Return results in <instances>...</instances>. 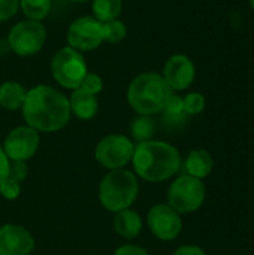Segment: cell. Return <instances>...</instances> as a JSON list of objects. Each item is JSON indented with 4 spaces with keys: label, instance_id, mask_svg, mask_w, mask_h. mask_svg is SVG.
I'll return each instance as SVG.
<instances>
[{
    "label": "cell",
    "instance_id": "cell-1",
    "mask_svg": "<svg viewBox=\"0 0 254 255\" xmlns=\"http://www.w3.org/2000/svg\"><path fill=\"white\" fill-rule=\"evenodd\" d=\"M21 112L25 124L39 133H57L69 124L72 117L69 97L46 84L27 90Z\"/></svg>",
    "mask_w": 254,
    "mask_h": 255
},
{
    "label": "cell",
    "instance_id": "cell-2",
    "mask_svg": "<svg viewBox=\"0 0 254 255\" xmlns=\"http://www.w3.org/2000/svg\"><path fill=\"white\" fill-rule=\"evenodd\" d=\"M133 173L147 182H165L174 178L183 164L178 149L163 140H147L135 145Z\"/></svg>",
    "mask_w": 254,
    "mask_h": 255
},
{
    "label": "cell",
    "instance_id": "cell-3",
    "mask_svg": "<svg viewBox=\"0 0 254 255\" xmlns=\"http://www.w3.org/2000/svg\"><path fill=\"white\" fill-rule=\"evenodd\" d=\"M174 91L157 72L136 75L127 87V103L138 115L153 117L163 111L166 100Z\"/></svg>",
    "mask_w": 254,
    "mask_h": 255
},
{
    "label": "cell",
    "instance_id": "cell-4",
    "mask_svg": "<svg viewBox=\"0 0 254 255\" xmlns=\"http://www.w3.org/2000/svg\"><path fill=\"white\" fill-rule=\"evenodd\" d=\"M139 182L138 176L126 169L109 170L99 185L100 205L109 212L129 209L138 199Z\"/></svg>",
    "mask_w": 254,
    "mask_h": 255
},
{
    "label": "cell",
    "instance_id": "cell-5",
    "mask_svg": "<svg viewBox=\"0 0 254 255\" xmlns=\"http://www.w3.org/2000/svg\"><path fill=\"white\" fill-rule=\"evenodd\" d=\"M49 69L54 81L60 87L72 91L81 87L82 79L88 73V64L84 54L70 46H63L52 55Z\"/></svg>",
    "mask_w": 254,
    "mask_h": 255
},
{
    "label": "cell",
    "instance_id": "cell-6",
    "mask_svg": "<svg viewBox=\"0 0 254 255\" xmlns=\"http://www.w3.org/2000/svg\"><path fill=\"white\" fill-rule=\"evenodd\" d=\"M48 31L43 22L22 19L10 27L6 39L12 52L18 57H33L39 54L46 43Z\"/></svg>",
    "mask_w": 254,
    "mask_h": 255
},
{
    "label": "cell",
    "instance_id": "cell-7",
    "mask_svg": "<svg viewBox=\"0 0 254 255\" xmlns=\"http://www.w3.org/2000/svg\"><path fill=\"white\" fill-rule=\"evenodd\" d=\"M205 185L201 179L189 175L178 176L168 188V205L180 215L196 212L205 202Z\"/></svg>",
    "mask_w": 254,
    "mask_h": 255
},
{
    "label": "cell",
    "instance_id": "cell-8",
    "mask_svg": "<svg viewBox=\"0 0 254 255\" xmlns=\"http://www.w3.org/2000/svg\"><path fill=\"white\" fill-rule=\"evenodd\" d=\"M133 151L135 143L129 136L108 134L96 145L94 158L102 167L108 170H118L124 169L132 161Z\"/></svg>",
    "mask_w": 254,
    "mask_h": 255
},
{
    "label": "cell",
    "instance_id": "cell-9",
    "mask_svg": "<svg viewBox=\"0 0 254 255\" xmlns=\"http://www.w3.org/2000/svg\"><path fill=\"white\" fill-rule=\"evenodd\" d=\"M67 46L78 52H91L105 43L103 40V22L97 21L93 15H84L73 19L66 33Z\"/></svg>",
    "mask_w": 254,
    "mask_h": 255
},
{
    "label": "cell",
    "instance_id": "cell-10",
    "mask_svg": "<svg viewBox=\"0 0 254 255\" xmlns=\"http://www.w3.org/2000/svg\"><path fill=\"white\" fill-rule=\"evenodd\" d=\"M147 226L153 236L160 241H175L183 230L181 215L168 203L154 205L147 214Z\"/></svg>",
    "mask_w": 254,
    "mask_h": 255
},
{
    "label": "cell",
    "instance_id": "cell-11",
    "mask_svg": "<svg viewBox=\"0 0 254 255\" xmlns=\"http://www.w3.org/2000/svg\"><path fill=\"white\" fill-rule=\"evenodd\" d=\"M40 145L39 131L30 126H18L10 130L3 142V149L12 161H27L37 152Z\"/></svg>",
    "mask_w": 254,
    "mask_h": 255
},
{
    "label": "cell",
    "instance_id": "cell-12",
    "mask_svg": "<svg viewBox=\"0 0 254 255\" xmlns=\"http://www.w3.org/2000/svg\"><path fill=\"white\" fill-rule=\"evenodd\" d=\"M174 93L186 91L196 78V66L192 58L186 54L171 55L160 73Z\"/></svg>",
    "mask_w": 254,
    "mask_h": 255
},
{
    "label": "cell",
    "instance_id": "cell-13",
    "mask_svg": "<svg viewBox=\"0 0 254 255\" xmlns=\"http://www.w3.org/2000/svg\"><path fill=\"white\" fill-rule=\"evenodd\" d=\"M34 244L33 235L22 226L4 224L0 227V255H30Z\"/></svg>",
    "mask_w": 254,
    "mask_h": 255
},
{
    "label": "cell",
    "instance_id": "cell-14",
    "mask_svg": "<svg viewBox=\"0 0 254 255\" xmlns=\"http://www.w3.org/2000/svg\"><path fill=\"white\" fill-rule=\"evenodd\" d=\"M70 112L78 120L88 121L93 120L99 112V100L97 96L84 91L82 88H76L72 91L69 97Z\"/></svg>",
    "mask_w": 254,
    "mask_h": 255
},
{
    "label": "cell",
    "instance_id": "cell-15",
    "mask_svg": "<svg viewBox=\"0 0 254 255\" xmlns=\"http://www.w3.org/2000/svg\"><path fill=\"white\" fill-rule=\"evenodd\" d=\"M181 166L184 167L186 175L202 181L211 175L213 167H214V160H213V155L207 149L199 148V149L190 151Z\"/></svg>",
    "mask_w": 254,
    "mask_h": 255
},
{
    "label": "cell",
    "instance_id": "cell-16",
    "mask_svg": "<svg viewBox=\"0 0 254 255\" xmlns=\"http://www.w3.org/2000/svg\"><path fill=\"white\" fill-rule=\"evenodd\" d=\"M144 223L138 212L129 209L120 211L114 217V230L124 239H135L142 232Z\"/></svg>",
    "mask_w": 254,
    "mask_h": 255
},
{
    "label": "cell",
    "instance_id": "cell-17",
    "mask_svg": "<svg viewBox=\"0 0 254 255\" xmlns=\"http://www.w3.org/2000/svg\"><path fill=\"white\" fill-rule=\"evenodd\" d=\"M27 88L18 81L0 84V106L6 111H19L25 100Z\"/></svg>",
    "mask_w": 254,
    "mask_h": 255
},
{
    "label": "cell",
    "instance_id": "cell-18",
    "mask_svg": "<svg viewBox=\"0 0 254 255\" xmlns=\"http://www.w3.org/2000/svg\"><path fill=\"white\" fill-rule=\"evenodd\" d=\"M163 120L168 126H183L186 123V120L189 118V115L184 111V103H183V97L177 93H172L169 96V99L166 100V105L163 108Z\"/></svg>",
    "mask_w": 254,
    "mask_h": 255
},
{
    "label": "cell",
    "instance_id": "cell-19",
    "mask_svg": "<svg viewBox=\"0 0 254 255\" xmlns=\"http://www.w3.org/2000/svg\"><path fill=\"white\" fill-rule=\"evenodd\" d=\"M121 12L123 0H91V15L100 22L118 19Z\"/></svg>",
    "mask_w": 254,
    "mask_h": 255
},
{
    "label": "cell",
    "instance_id": "cell-20",
    "mask_svg": "<svg viewBox=\"0 0 254 255\" xmlns=\"http://www.w3.org/2000/svg\"><path fill=\"white\" fill-rule=\"evenodd\" d=\"M129 131H130L132 140L138 143L147 142V140H151L156 133V123L148 115H138L136 118L132 120Z\"/></svg>",
    "mask_w": 254,
    "mask_h": 255
},
{
    "label": "cell",
    "instance_id": "cell-21",
    "mask_svg": "<svg viewBox=\"0 0 254 255\" xmlns=\"http://www.w3.org/2000/svg\"><path fill=\"white\" fill-rule=\"evenodd\" d=\"M52 9V0H19V10L25 19L43 22Z\"/></svg>",
    "mask_w": 254,
    "mask_h": 255
},
{
    "label": "cell",
    "instance_id": "cell-22",
    "mask_svg": "<svg viewBox=\"0 0 254 255\" xmlns=\"http://www.w3.org/2000/svg\"><path fill=\"white\" fill-rule=\"evenodd\" d=\"M127 37V25L118 18L103 22V40L105 43L117 45Z\"/></svg>",
    "mask_w": 254,
    "mask_h": 255
},
{
    "label": "cell",
    "instance_id": "cell-23",
    "mask_svg": "<svg viewBox=\"0 0 254 255\" xmlns=\"http://www.w3.org/2000/svg\"><path fill=\"white\" fill-rule=\"evenodd\" d=\"M183 103H184L186 114L189 117H192V115H199L201 112H204L207 100H205V96L202 93L190 91L183 97Z\"/></svg>",
    "mask_w": 254,
    "mask_h": 255
},
{
    "label": "cell",
    "instance_id": "cell-24",
    "mask_svg": "<svg viewBox=\"0 0 254 255\" xmlns=\"http://www.w3.org/2000/svg\"><path fill=\"white\" fill-rule=\"evenodd\" d=\"M79 88H82L84 91H87V93H90V94L97 96V94H100L102 90H103V79H102L100 75H97V73L88 70V73H87L85 78L82 79Z\"/></svg>",
    "mask_w": 254,
    "mask_h": 255
},
{
    "label": "cell",
    "instance_id": "cell-25",
    "mask_svg": "<svg viewBox=\"0 0 254 255\" xmlns=\"http://www.w3.org/2000/svg\"><path fill=\"white\" fill-rule=\"evenodd\" d=\"M0 194L6 200H16L21 194V182L6 178L0 182Z\"/></svg>",
    "mask_w": 254,
    "mask_h": 255
},
{
    "label": "cell",
    "instance_id": "cell-26",
    "mask_svg": "<svg viewBox=\"0 0 254 255\" xmlns=\"http://www.w3.org/2000/svg\"><path fill=\"white\" fill-rule=\"evenodd\" d=\"M19 10V0H0V22L12 19Z\"/></svg>",
    "mask_w": 254,
    "mask_h": 255
},
{
    "label": "cell",
    "instance_id": "cell-27",
    "mask_svg": "<svg viewBox=\"0 0 254 255\" xmlns=\"http://www.w3.org/2000/svg\"><path fill=\"white\" fill-rule=\"evenodd\" d=\"M27 175H28L27 161H12V160H10L7 178L15 179V181H18V182H22V181L27 178Z\"/></svg>",
    "mask_w": 254,
    "mask_h": 255
},
{
    "label": "cell",
    "instance_id": "cell-28",
    "mask_svg": "<svg viewBox=\"0 0 254 255\" xmlns=\"http://www.w3.org/2000/svg\"><path fill=\"white\" fill-rule=\"evenodd\" d=\"M114 255H150L148 251L142 247H138V245H133V244H126V245H121L115 250Z\"/></svg>",
    "mask_w": 254,
    "mask_h": 255
},
{
    "label": "cell",
    "instance_id": "cell-29",
    "mask_svg": "<svg viewBox=\"0 0 254 255\" xmlns=\"http://www.w3.org/2000/svg\"><path fill=\"white\" fill-rule=\"evenodd\" d=\"M172 255H207L205 251L198 245H183L177 248Z\"/></svg>",
    "mask_w": 254,
    "mask_h": 255
},
{
    "label": "cell",
    "instance_id": "cell-30",
    "mask_svg": "<svg viewBox=\"0 0 254 255\" xmlns=\"http://www.w3.org/2000/svg\"><path fill=\"white\" fill-rule=\"evenodd\" d=\"M9 164H10V160L9 157L6 155L3 146L0 145V182L3 179L7 178V173H9Z\"/></svg>",
    "mask_w": 254,
    "mask_h": 255
},
{
    "label": "cell",
    "instance_id": "cell-31",
    "mask_svg": "<svg viewBox=\"0 0 254 255\" xmlns=\"http://www.w3.org/2000/svg\"><path fill=\"white\" fill-rule=\"evenodd\" d=\"M9 54H12V49H10V46H9L7 39H6V37H4V39H0V57H6V55H9Z\"/></svg>",
    "mask_w": 254,
    "mask_h": 255
},
{
    "label": "cell",
    "instance_id": "cell-32",
    "mask_svg": "<svg viewBox=\"0 0 254 255\" xmlns=\"http://www.w3.org/2000/svg\"><path fill=\"white\" fill-rule=\"evenodd\" d=\"M69 1H72V3H88V1H91V0H69Z\"/></svg>",
    "mask_w": 254,
    "mask_h": 255
},
{
    "label": "cell",
    "instance_id": "cell-33",
    "mask_svg": "<svg viewBox=\"0 0 254 255\" xmlns=\"http://www.w3.org/2000/svg\"><path fill=\"white\" fill-rule=\"evenodd\" d=\"M250 6L254 9V0H250Z\"/></svg>",
    "mask_w": 254,
    "mask_h": 255
}]
</instances>
